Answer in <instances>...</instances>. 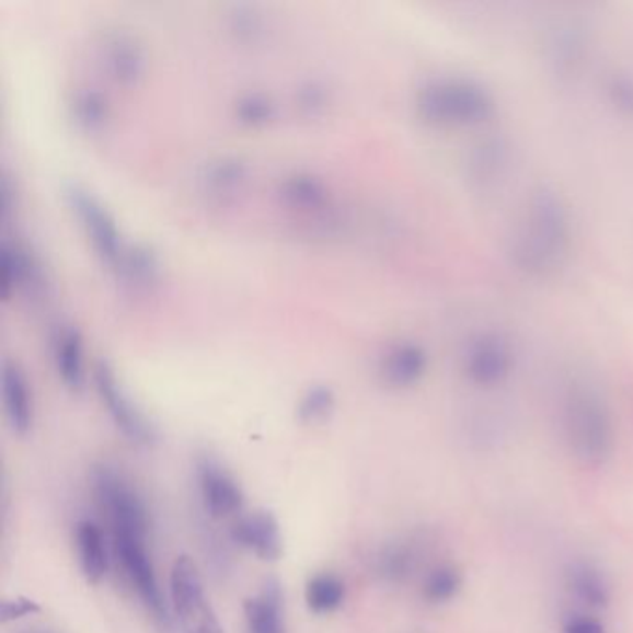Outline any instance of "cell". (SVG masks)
I'll return each mask as SVG.
<instances>
[{
	"instance_id": "obj_1",
	"label": "cell",
	"mask_w": 633,
	"mask_h": 633,
	"mask_svg": "<svg viewBox=\"0 0 633 633\" xmlns=\"http://www.w3.org/2000/svg\"><path fill=\"white\" fill-rule=\"evenodd\" d=\"M571 214L560 195L539 189L518 214L511 234V256L518 268L531 275H549L560 268L571 248Z\"/></svg>"
},
{
	"instance_id": "obj_2",
	"label": "cell",
	"mask_w": 633,
	"mask_h": 633,
	"mask_svg": "<svg viewBox=\"0 0 633 633\" xmlns=\"http://www.w3.org/2000/svg\"><path fill=\"white\" fill-rule=\"evenodd\" d=\"M414 111L435 127H474L494 114L487 85L467 74H439L416 90Z\"/></svg>"
},
{
	"instance_id": "obj_3",
	"label": "cell",
	"mask_w": 633,
	"mask_h": 633,
	"mask_svg": "<svg viewBox=\"0 0 633 633\" xmlns=\"http://www.w3.org/2000/svg\"><path fill=\"white\" fill-rule=\"evenodd\" d=\"M566 445L585 464H602L615 448V424L608 403L589 384H573L561 402Z\"/></svg>"
},
{
	"instance_id": "obj_4",
	"label": "cell",
	"mask_w": 633,
	"mask_h": 633,
	"mask_svg": "<svg viewBox=\"0 0 633 633\" xmlns=\"http://www.w3.org/2000/svg\"><path fill=\"white\" fill-rule=\"evenodd\" d=\"M93 491L111 523L112 539L135 537L147 541L149 513L136 488L111 467L93 472Z\"/></svg>"
},
{
	"instance_id": "obj_5",
	"label": "cell",
	"mask_w": 633,
	"mask_h": 633,
	"mask_svg": "<svg viewBox=\"0 0 633 633\" xmlns=\"http://www.w3.org/2000/svg\"><path fill=\"white\" fill-rule=\"evenodd\" d=\"M171 606L184 633H226L208 600L202 573L189 555H179L170 573Z\"/></svg>"
},
{
	"instance_id": "obj_6",
	"label": "cell",
	"mask_w": 633,
	"mask_h": 633,
	"mask_svg": "<svg viewBox=\"0 0 633 633\" xmlns=\"http://www.w3.org/2000/svg\"><path fill=\"white\" fill-rule=\"evenodd\" d=\"M64 195L71 212L80 221L85 237L92 242L93 251L97 253L99 258L108 268H116L127 244L123 240L122 231L111 210L99 199L97 195L79 183H69L64 189Z\"/></svg>"
},
{
	"instance_id": "obj_7",
	"label": "cell",
	"mask_w": 633,
	"mask_h": 633,
	"mask_svg": "<svg viewBox=\"0 0 633 633\" xmlns=\"http://www.w3.org/2000/svg\"><path fill=\"white\" fill-rule=\"evenodd\" d=\"M515 368V347L499 331H480L464 342L461 370L469 383L494 389L507 381Z\"/></svg>"
},
{
	"instance_id": "obj_8",
	"label": "cell",
	"mask_w": 633,
	"mask_h": 633,
	"mask_svg": "<svg viewBox=\"0 0 633 633\" xmlns=\"http://www.w3.org/2000/svg\"><path fill=\"white\" fill-rule=\"evenodd\" d=\"M93 379H95L99 398L104 403L106 411L111 413L117 429L135 445H154L159 440L157 427L147 418L146 414L141 413V408L128 398L122 383L117 381L116 372L112 370V366L106 360L97 362L95 370H93Z\"/></svg>"
},
{
	"instance_id": "obj_9",
	"label": "cell",
	"mask_w": 633,
	"mask_h": 633,
	"mask_svg": "<svg viewBox=\"0 0 633 633\" xmlns=\"http://www.w3.org/2000/svg\"><path fill=\"white\" fill-rule=\"evenodd\" d=\"M114 550L127 578L130 579V584L135 585L136 591L147 608L151 609L154 619L162 622L164 626H170V613L165 608L164 597L160 592L151 555L147 552V541L135 539V537H117L114 539Z\"/></svg>"
},
{
	"instance_id": "obj_10",
	"label": "cell",
	"mask_w": 633,
	"mask_h": 633,
	"mask_svg": "<svg viewBox=\"0 0 633 633\" xmlns=\"http://www.w3.org/2000/svg\"><path fill=\"white\" fill-rule=\"evenodd\" d=\"M197 477H199L203 504L210 517H231L244 506L242 488L214 457L205 456L199 459Z\"/></svg>"
},
{
	"instance_id": "obj_11",
	"label": "cell",
	"mask_w": 633,
	"mask_h": 633,
	"mask_svg": "<svg viewBox=\"0 0 633 633\" xmlns=\"http://www.w3.org/2000/svg\"><path fill=\"white\" fill-rule=\"evenodd\" d=\"M103 64L117 84H136L147 71V53L130 32L114 31L104 37Z\"/></svg>"
},
{
	"instance_id": "obj_12",
	"label": "cell",
	"mask_w": 633,
	"mask_h": 633,
	"mask_svg": "<svg viewBox=\"0 0 633 633\" xmlns=\"http://www.w3.org/2000/svg\"><path fill=\"white\" fill-rule=\"evenodd\" d=\"M429 368V354L421 342L392 344L379 360V376L392 389H408L421 383Z\"/></svg>"
},
{
	"instance_id": "obj_13",
	"label": "cell",
	"mask_w": 633,
	"mask_h": 633,
	"mask_svg": "<svg viewBox=\"0 0 633 633\" xmlns=\"http://www.w3.org/2000/svg\"><path fill=\"white\" fill-rule=\"evenodd\" d=\"M234 541L262 561H277L283 555L279 522L269 511H258L238 518L232 526Z\"/></svg>"
},
{
	"instance_id": "obj_14",
	"label": "cell",
	"mask_w": 633,
	"mask_h": 633,
	"mask_svg": "<svg viewBox=\"0 0 633 633\" xmlns=\"http://www.w3.org/2000/svg\"><path fill=\"white\" fill-rule=\"evenodd\" d=\"M565 589L584 611H603L611 603V585L600 566L591 561H573L565 568Z\"/></svg>"
},
{
	"instance_id": "obj_15",
	"label": "cell",
	"mask_w": 633,
	"mask_h": 633,
	"mask_svg": "<svg viewBox=\"0 0 633 633\" xmlns=\"http://www.w3.org/2000/svg\"><path fill=\"white\" fill-rule=\"evenodd\" d=\"M42 264L36 255L19 240L2 242V296L10 298L12 292H36L42 287Z\"/></svg>"
},
{
	"instance_id": "obj_16",
	"label": "cell",
	"mask_w": 633,
	"mask_h": 633,
	"mask_svg": "<svg viewBox=\"0 0 633 633\" xmlns=\"http://www.w3.org/2000/svg\"><path fill=\"white\" fill-rule=\"evenodd\" d=\"M114 274L125 287L133 288L136 292H146L160 283L162 258L159 251L147 242L127 244L114 268Z\"/></svg>"
},
{
	"instance_id": "obj_17",
	"label": "cell",
	"mask_w": 633,
	"mask_h": 633,
	"mask_svg": "<svg viewBox=\"0 0 633 633\" xmlns=\"http://www.w3.org/2000/svg\"><path fill=\"white\" fill-rule=\"evenodd\" d=\"M2 400L13 431L18 435L31 431L34 424L31 384L23 368L12 360H7L2 366Z\"/></svg>"
},
{
	"instance_id": "obj_18",
	"label": "cell",
	"mask_w": 633,
	"mask_h": 633,
	"mask_svg": "<svg viewBox=\"0 0 633 633\" xmlns=\"http://www.w3.org/2000/svg\"><path fill=\"white\" fill-rule=\"evenodd\" d=\"M250 164L238 154H220L208 160L199 171L203 192L212 197L237 194L248 183Z\"/></svg>"
},
{
	"instance_id": "obj_19",
	"label": "cell",
	"mask_w": 633,
	"mask_h": 633,
	"mask_svg": "<svg viewBox=\"0 0 633 633\" xmlns=\"http://www.w3.org/2000/svg\"><path fill=\"white\" fill-rule=\"evenodd\" d=\"M279 195L287 207L299 212H320L330 205V188L311 171H294L279 184Z\"/></svg>"
},
{
	"instance_id": "obj_20",
	"label": "cell",
	"mask_w": 633,
	"mask_h": 633,
	"mask_svg": "<svg viewBox=\"0 0 633 633\" xmlns=\"http://www.w3.org/2000/svg\"><path fill=\"white\" fill-rule=\"evenodd\" d=\"M244 613L250 633H285L279 582L268 579L258 597L245 600Z\"/></svg>"
},
{
	"instance_id": "obj_21",
	"label": "cell",
	"mask_w": 633,
	"mask_h": 633,
	"mask_svg": "<svg viewBox=\"0 0 633 633\" xmlns=\"http://www.w3.org/2000/svg\"><path fill=\"white\" fill-rule=\"evenodd\" d=\"M77 550H79L80 568L85 582L99 585L108 573V555L104 546V536L97 523L92 520H82L77 523Z\"/></svg>"
},
{
	"instance_id": "obj_22",
	"label": "cell",
	"mask_w": 633,
	"mask_h": 633,
	"mask_svg": "<svg viewBox=\"0 0 633 633\" xmlns=\"http://www.w3.org/2000/svg\"><path fill=\"white\" fill-rule=\"evenodd\" d=\"M418 561L421 552L413 542H389L373 557V571L384 584H403L418 568Z\"/></svg>"
},
{
	"instance_id": "obj_23",
	"label": "cell",
	"mask_w": 633,
	"mask_h": 633,
	"mask_svg": "<svg viewBox=\"0 0 633 633\" xmlns=\"http://www.w3.org/2000/svg\"><path fill=\"white\" fill-rule=\"evenodd\" d=\"M55 365L66 387L74 392L84 389V342L79 330L69 327L58 335L55 341Z\"/></svg>"
},
{
	"instance_id": "obj_24",
	"label": "cell",
	"mask_w": 633,
	"mask_h": 633,
	"mask_svg": "<svg viewBox=\"0 0 633 633\" xmlns=\"http://www.w3.org/2000/svg\"><path fill=\"white\" fill-rule=\"evenodd\" d=\"M511 152L502 138H487L472 147L469 160V173L483 184L496 183V179L506 173Z\"/></svg>"
},
{
	"instance_id": "obj_25",
	"label": "cell",
	"mask_w": 633,
	"mask_h": 633,
	"mask_svg": "<svg viewBox=\"0 0 633 633\" xmlns=\"http://www.w3.org/2000/svg\"><path fill=\"white\" fill-rule=\"evenodd\" d=\"M463 589V573L451 563L433 566L422 582V598L429 606H445L459 597Z\"/></svg>"
},
{
	"instance_id": "obj_26",
	"label": "cell",
	"mask_w": 633,
	"mask_h": 633,
	"mask_svg": "<svg viewBox=\"0 0 633 633\" xmlns=\"http://www.w3.org/2000/svg\"><path fill=\"white\" fill-rule=\"evenodd\" d=\"M346 598V587L335 574H316L304 587V602L316 615H330L342 608Z\"/></svg>"
},
{
	"instance_id": "obj_27",
	"label": "cell",
	"mask_w": 633,
	"mask_h": 633,
	"mask_svg": "<svg viewBox=\"0 0 633 633\" xmlns=\"http://www.w3.org/2000/svg\"><path fill=\"white\" fill-rule=\"evenodd\" d=\"M71 114L79 127L84 130H99L111 116V103L101 90L93 85H85L73 93L71 99Z\"/></svg>"
},
{
	"instance_id": "obj_28",
	"label": "cell",
	"mask_w": 633,
	"mask_h": 633,
	"mask_svg": "<svg viewBox=\"0 0 633 633\" xmlns=\"http://www.w3.org/2000/svg\"><path fill=\"white\" fill-rule=\"evenodd\" d=\"M227 28L237 42L256 45L268 34V19L255 4H234L227 12Z\"/></svg>"
},
{
	"instance_id": "obj_29",
	"label": "cell",
	"mask_w": 633,
	"mask_h": 633,
	"mask_svg": "<svg viewBox=\"0 0 633 633\" xmlns=\"http://www.w3.org/2000/svg\"><path fill=\"white\" fill-rule=\"evenodd\" d=\"M232 111L238 122L250 127H261L274 119L277 103L268 93L250 92L237 99V103L232 104Z\"/></svg>"
},
{
	"instance_id": "obj_30",
	"label": "cell",
	"mask_w": 633,
	"mask_h": 633,
	"mask_svg": "<svg viewBox=\"0 0 633 633\" xmlns=\"http://www.w3.org/2000/svg\"><path fill=\"white\" fill-rule=\"evenodd\" d=\"M335 392L327 384H314L298 403V418L303 424H320L335 411Z\"/></svg>"
},
{
	"instance_id": "obj_31",
	"label": "cell",
	"mask_w": 633,
	"mask_h": 633,
	"mask_svg": "<svg viewBox=\"0 0 633 633\" xmlns=\"http://www.w3.org/2000/svg\"><path fill=\"white\" fill-rule=\"evenodd\" d=\"M333 99L330 84L322 79H304L294 90V103L304 116H320L327 111Z\"/></svg>"
},
{
	"instance_id": "obj_32",
	"label": "cell",
	"mask_w": 633,
	"mask_h": 633,
	"mask_svg": "<svg viewBox=\"0 0 633 633\" xmlns=\"http://www.w3.org/2000/svg\"><path fill=\"white\" fill-rule=\"evenodd\" d=\"M561 633H608V630L597 615L584 609H576L563 617Z\"/></svg>"
},
{
	"instance_id": "obj_33",
	"label": "cell",
	"mask_w": 633,
	"mask_h": 633,
	"mask_svg": "<svg viewBox=\"0 0 633 633\" xmlns=\"http://www.w3.org/2000/svg\"><path fill=\"white\" fill-rule=\"evenodd\" d=\"M609 99L617 108L633 117V77L628 74H617L608 85Z\"/></svg>"
},
{
	"instance_id": "obj_34",
	"label": "cell",
	"mask_w": 633,
	"mask_h": 633,
	"mask_svg": "<svg viewBox=\"0 0 633 633\" xmlns=\"http://www.w3.org/2000/svg\"><path fill=\"white\" fill-rule=\"evenodd\" d=\"M39 611H42V606L31 600V598H12V600H4L2 606H0V621H19L23 617L36 615Z\"/></svg>"
}]
</instances>
